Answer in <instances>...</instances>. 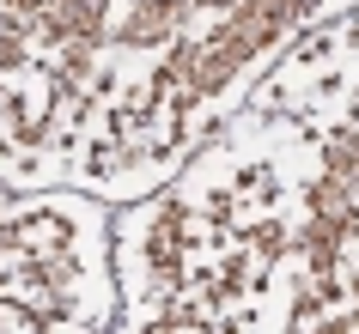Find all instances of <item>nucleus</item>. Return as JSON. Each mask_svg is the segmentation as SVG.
<instances>
[{"mask_svg": "<svg viewBox=\"0 0 359 334\" xmlns=\"http://www.w3.org/2000/svg\"><path fill=\"white\" fill-rule=\"evenodd\" d=\"M177 19V0H147L128 19V37H165V25Z\"/></svg>", "mask_w": 359, "mask_h": 334, "instance_id": "nucleus-1", "label": "nucleus"}]
</instances>
